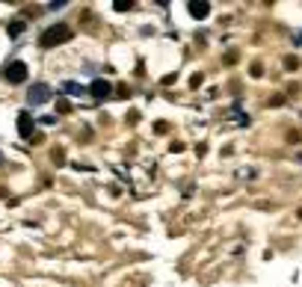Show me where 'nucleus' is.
I'll return each mask as SVG.
<instances>
[{
  "label": "nucleus",
  "instance_id": "1",
  "mask_svg": "<svg viewBox=\"0 0 302 287\" xmlns=\"http://www.w3.org/2000/svg\"><path fill=\"white\" fill-rule=\"evenodd\" d=\"M68 39H72V27L68 24H54V27H48V30L42 33L39 45H42V48H57V45L68 42Z\"/></svg>",
  "mask_w": 302,
  "mask_h": 287
},
{
  "label": "nucleus",
  "instance_id": "2",
  "mask_svg": "<svg viewBox=\"0 0 302 287\" xmlns=\"http://www.w3.org/2000/svg\"><path fill=\"white\" fill-rule=\"evenodd\" d=\"M6 80H9V83H24L27 80V65L21 60H15V62H9V65H6Z\"/></svg>",
  "mask_w": 302,
  "mask_h": 287
},
{
  "label": "nucleus",
  "instance_id": "3",
  "mask_svg": "<svg viewBox=\"0 0 302 287\" xmlns=\"http://www.w3.org/2000/svg\"><path fill=\"white\" fill-rule=\"evenodd\" d=\"M27 101H30V104H45V101H50V89L45 83H36L27 92Z\"/></svg>",
  "mask_w": 302,
  "mask_h": 287
},
{
  "label": "nucleus",
  "instance_id": "4",
  "mask_svg": "<svg viewBox=\"0 0 302 287\" xmlns=\"http://www.w3.org/2000/svg\"><path fill=\"white\" fill-rule=\"evenodd\" d=\"M18 133H21L24 139H33V116H30L27 110L18 116Z\"/></svg>",
  "mask_w": 302,
  "mask_h": 287
},
{
  "label": "nucleus",
  "instance_id": "5",
  "mask_svg": "<svg viewBox=\"0 0 302 287\" xmlns=\"http://www.w3.org/2000/svg\"><path fill=\"white\" fill-rule=\"evenodd\" d=\"M89 89H92V95H95V98H107L110 95V83H107V80H95Z\"/></svg>",
  "mask_w": 302,
  "mask_h": 287
},
{
  "label": "nucleus",
  "instance_id": "6",
  "mask_svg": "<svg viewBox=\"0 0 302 287\" xmlns=\"http://www.w3.org/2000/svg\"><path fill=\"white\" fill-rule=\"evenodd\" d=\"M190 12H193V18H205L210 12V6L207 3H190Z\"/></svg>",
  "mask_w": 302,
  "mask_h": 287
},
{
  "label": "nucleus",
  "instance_id": "7",
  "mask_svg": "<svg viewBox=\"0 0 302 287\" xmlns=\"http://www.w3.org/2000/svg\"><path fill=\"white\" fill-rule=\"evenodd\" d=\"M18 33H24V21H12L9 24V36H18Z\"/></svg>",
  "mask_w": 302,
  "mask_h": 287
},
{
  "label": "nucleus",
  "instance_id": "8",
  "mask_svg": "<svg viewBox=\"0 0 302 287\" xmlns=\"http://www.w3.org/2000/svg\"><path fill=\"white\" fill-rule=\"evenodd\" d=\"M62 89H65V92H72V95H77V92H83V89H80L77 83H65Z\"/></svg>",
  "mask_w": 302,
  "mask_h": 287
},
{
  "label": "nucleus",
  "instance_id": "9",
  "mask_svg": "<svg viewBox=\"0 0 302 287\" xmlns=\"http://www.w3.org/2000/svg\"><path fill=\"white\" fill-rule=\"evenodd\" d=\"M0 160H3V154H0Z\"/></svg>",
  "mask_w": 302,
  "mask_h": 287
}]
</instances>
